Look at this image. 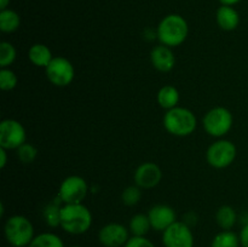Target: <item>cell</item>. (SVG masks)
I'll list each match as a JSON object with an SVG mask.
<instances>
[{"mask_svg": "<svg viewBox=\"0 0 248 247\" xmlns=\"http://www.w3.org/2000/svg\"><path fill=\"white\" fill-rule=\"evenodd\" d=\"M28 58L35 67L46 68L48 63L52 61L53 56L48 46L38 43L31 46L28 51Z\"/></svg>", "mask_w": 248, "mask_h": 247, "instance_id": "obj_16", "label": "cell"}, {"mask_svg": "<svg viewBox=\"0 0 248 247\" xmlns=\"http://www.w3.org/2000/svg\"><path fill=\"white\" fill-rule=\"evenodd\" d=\"M202 124L208 135L216 138H222L228 135L232 128L234 116L228 108L215 107L205 114Z\"/></svg>", "mask_w": 248, "mask_h": 247, "instance_id": "obj_5", "label": "cell"}, {"mask_svg": "<svg viewBox=\"0 0 248 247\" xmlns=\"http://www.w3.org/2000/svg\"><path fill=\"white\" fill-rule=\"evenodd\" d=\"M72 247H82V246H78V245H77V246H72Z\"/></svg>", "mask_w": 248, "mask_h": 247, "instance_id": "obj_34", "label": "cell"}, {"mask_svg": "<svg viewBox=\"0 0 248 247\" xmlns=\"http://www.w3.org/2000/svg\"><path fill=\"white\" fill-rule=\"evenodd\" d=\"M89 194V184L80 176H69L63 179L58 189V199L63 205L82 203Z\"/></svg>", "mask_w": 248, "mask_h": 247, "instance_id": "obj_8", "label": "cell"}, {"mask_svg": "<svg viewBox=\"0 0 248 247\" xmlns=\"http://www.w3.org/2000/svg\"><path fill=\"white\" fill-rule=\"evenodd\" d=\"M162 244L165 247H194V234L186 222H174L162 232Z\"/></svg>", "mask_w": 248, "mask_h": 247, "instance_id": "obj_10", "label": "cell"}, {"mask_svg": "<svg viewBox=\"0 0 248 247\" xmlns=\"http://www.w3.org/2000/svg\"><path fill=\"white\" fill-rule=\"evenodd\" d=\"M142 199V191L138 185H130L124 189L121 200L126 206H136Z\"/></svg>", "mask_w": 248, "mask_h": 247, "instance_id": "obj_27", "label": "cell"}, {"mask_svg": "<svg viewBox=\"0 0 248 247\" xmlns=\"http://www.w3.org/2000/svg\"><path fill=\"white\" fill-rule=\"evenodd\" d=\"M18 84V77L16 73L10 68L0 69V89L2 91H12Z\"/></svg>", "mask_w": 248, "mask_h": 247, "instance_id": "obj_25", "label": "cell"}, {"mask_svg": "<svg viewBox=\"0 0 248 247\" xmlns=\"http://www.w3.org/2000/svg\"><path fill=\"white\" fill-rule=\"evenodd\" d=\"M4 212H5L4 202H0V217H2V216H4Z\"/></svg>", "mask_w": 248, "mask_h": 247, "instance_id": "obj_33", "label": "cell"}, {"mask_svg": "<svg viewBox=\"0 0 248 247\" xmlns=\"http://www.w3.org/2000/svg\"><path fill=\"white\" fill-rule=\"evenodd\" d=\"M164 127L171 135L177 137H186L194 133L198 127L196 116L190 109L176 107L166 111L164 116Z\"/></svg>", "mask_w": 248, "mask_h": 247, "instance_id": "obj_3", "label": "cell"}, {"mask_svg": "<svg viewBox=\"0 0 248 247\" xmlns=\"http://www.w3.org/2000/svg\"><path fill=\"white\" fill-rule=\"evenodd\" d=\"M188 22L183 16L177 14L165 16L156 28V36L160 44L171 48L182 45L188 38Z\"/></svg>", "mask_w": 248, "mask_h": 247, "instance_id": "obj_2", "label": "cell"}, {"mask_svg": "<svg viewBox=\"0 0 248 247\" xmlns=\"http://www.w3.org/2000/svg\"><path fill=\"white\" fill-rule=\"evenodd\" d=\"M61 207L56 202L48 203L43 211V217L46 224L51 228L61 227Z\"/></svg>", "mask_w": 248, "mask_h": 247, "instance_id": "obj_23", "label": "cell"}, {"mask_svg": "<svg viewBox=\"0 0 248 247\" xmlns=\"http://www.w3.org/2000/svg\"><path fill=\"white\" fill-rule=\"evenodd\" d=\"M133 179L140 189H153L161 182L162 171L155 162H143L136 169Z\"/></svg>", "mask_w": 248, "mask_h": 247, "instance_id": "obj_12", "label": "cell"}, {"mask_svg": "<svg viewBox=\"0 0 248 247\" xmlns=\"http://www.w3.org/2000/svg\"><path fill=\"white\" fill-rule=\"evenodd\" d=\"M17 57L16 47L9 41L0 43V68H9Z\"/></svg>", "mask_w": 248, "mask_h": 247, "instance_id": "obj_24", "label": "cell"}, {"mask_svg": "<svg viewBox=\"0 0 248 247\" xmlns=\"http://www.w3.org/2000/svg\"><path fill=\"white\" fill-rule=\"evenodd\" d=\"M10 5V0H0V10H6Z\"/></svg>", "mask_w": 248, "mask_h": 247, "instance_id": "obj_32", "label": "cell"}, {"mask_svg": "<svg viewBox=\"0 0 248 247\" xmlns=\"http://www.w3.org/2000/svg\"><path fill=\"white\" fill-rule=\"evenodd\" d=\"M7 165V150L0 148V169H5Z\"/></svg>", "mask_w": 248, "mask_h": 247, "instance_id": "obj_30", "label": "cell"}, {"mask_svg": "<svg viewBox=\"0 0 248 247\" xmlns=\"http://www.w3.org/2000/svg\"><path fill=\"white\" fill-rule=\"evenodd\" d=\"M38 149L33 144L26 142L17 149V156L22 164L28 165L35 161V159L38 157Z\"/></svg>", "mask_w": 248, "mask_h": 247, "instance_id": "obj_26", "label": "cell"}, {"mask_svg": "<svg viewBox=\"0 0 248 247\" xmlns=\"http://www.w3.org/2000/svg\"><path fill=\"white\" fill-rule=\"evenodd\" d=\"M240 236L232 230H222L212 240L211 247H240Z\"/></svg>", "mask_w": 248, "mask_h": 247, "instance_id": "obj_22", "label": "cell"}, {"mask_svg": "<svg viewBox=\"0 0 248 247\" xmlns=\"http://www.w3.org/2000/svg\"><path fill=\"white\" fill-rule=\"evenodd\" d=\"M128 229H130L132 236H145L152 229L148 215L138 213V215L133 216L130 220V224H128Z\"/></svg>", "mask_w": 248, "mask_h": 247, "instance_id": "obj_20", "label": "cell"}, {"mask_svg": "<svg viewBox=\"0 0 248 247\" xmlns=\"http://www.w3.org/2000/svg\"><path fill=\"white\" fill-rule=\"evenodd\" d=\"M92 225V213L84 203H67L61 207V228L70 235H82Z\"/></svg>", "mask_w": 248, "mask_h": 247, "instance_id": "obj_1", "label": "cell"}, {"mask_svg": "<svg viewBox=\"0 0 248 247\" xmlns=\"http://www.w3.org/2000/svg\"><path fill=\"white\" fill-rule=\"evenodd\" d=\"M216 220L223 230H232V227L236 224L237 215L234 208L229 205L220 206L216 213Z\"/></svg>", "mask_w": 248, "mask_h": 247, "instance_id": "obj_19", "label": "cell"}, {"mask_svg": "<svg viewBox=\"0 0 248 247\" xmlns=\"http://www.w3.org/2000/svg\"><path fill=\"white\" fill-rule=\"evenodd\" d=\"M150 61H152L153 67L161 73L171 72L176 65V56L172 48L161 44L153 47L150 52Z\"/></svg>", "mask_w": 248, "mask_h": 247, "instance_id": "obj_14", "label": "cell"}, {"mask_svg": "<svg viewBox=\"0 0 248 247\" xmlns=\"http://www.w3.org/2000/svg\"><path fill=\"white\" fill-rule=\"evenodd\" d=\"M45 73L48 81L57 87L69 86L75 77L74 65L63 56L53 57L45 68Z\"/></svg>", "mask_w": 248, "mask_h": 247, "instance_id": "obj_7", "label": "cell"}, {"mask_svg": "<svg viewBox=\"0 0 248 247\" xmlns=\"http://www.w3.org/2000/svg\"><path fill=\"white\" fill-rule=\"evenodd\" d=\"M124 247H156L145 236H131Z\"/></svg>", "mask_w": 248, "mask_h": 247, "instance_id": "obj_28", "label": "cell"}, {"mask_svg": "<svg viewBox=\"0 0 248 247\" xmlns=\"http://www.w3.org/2000/svg\"><path fill=\"white\" fill-rule=\"evenodd\" d=\"M241 0H219V2L222 5H229V6H234V5L239 4Z\"/></svg>", "mask_w": 248, "mask_h": 247, "instance_id": "obj_31", "label": "cell"}, {"mask_svg": "<svg viewBox=\"0 0 248 247\" xmlns=\"http://www.w3.org/2000/svg\"><path fill=\"white\" fill-rule=\"evenodd\" d=\"M156 99L162 109L170 110V109L178 107L181 96H179V91L176 87L172 86V85H165L157 92Z\"/></svg>", "mask_w": 248, "mask_h": 247, "instance_id": "obj_17", "label": "cell"}, {"mask_svg": "<svg viewBox=\"0 0 248 247\" xmlns=\"http://www.w3.org/2000/svg\"><path fill=\"white\" fill-rule=\"evenodd\" d=\"M152 229L157 232H165L169 227H171L174 222H177V213L174 208L169 205H155L148 212Z\"/></svg>", "mask_w": 248, "mask_h": 247, "instance_id": "obj_13", "label": "cell"}, {"mask_svg": "<svg viewBox=\"0 0 248 247\" xmlns=\"http://www.w3.org/2000/svg\"><path fill=\"white\" fill-rule=\"evenodd\" d=\"M240 236V242H241L242 247H248V223L244 225V228L241 229L239 234Z\"/></svg>", "mask_w": 248, "mask_h": 247, "instance_id": "obj_29", "label": "cell"}, {"mask_svg": "<svg viewBox=\"0 0 248 247\" xmlns=\"http://www.w3.org/2000/svg\"><path fill=\"white\" fill-rule=\"evenodd\" d=\"M28 247H64V242L55 232H41L34 236Z\"/></svg>", "mask_w": 248, "mask_h": 247, "instance_id": "obj_21", "label": "cell"}, {"mask_svg": "<svg viewBox=\"0 0 248 247\" xmlns=\"http://www.w3.org/2000/svg\"><path fill=\"white\" fill-rule=\"evenodd\" d=\"M216 19L220 29L225 31H232L239 27L240 24V15L234 6L229 5H222L217 10Z\"/></svg>", "mask_w": 248, "mask_h": 247, "instance_id": "obj_15", "label": "cell"}, {"mask_svg": "<svg viewBox=\"0 0 248 247\" xmlns=\"http://www.w3.org/2000/svg\"><path fill=\"white\" fill-rule=\"evenodd\" d=\"M237 148L232 140L218 139L208 147L206 152V160L213 169L222 170L229 167L235 161Z\"/></svg>", "mask_w": 248, "mask_h": 247, "instance_id": "obj_6", "label": "cell"}, {"mask_svg": "<svg viewBox=\"0 0 248 247\" xmlns=\"http://www.w3.org/2000/svg\"><path fill=\"white\" fill-rule=\"evenodd\" d=\"M4 234L12 247H28L35 236L31 222L21 215L11 216L5 222Z\"/></svg>", "mask_w": 248, "mask_h": 247, "instance_id": "obj_4", "label": "cell"}, {"mask_svg": "<svg viewBox=\"0 0 248 247\" xmlns=\"http://www.w3.org/2000/svg\"><path fill=\"white\" fill-rule=\"evenodd\" d=\"M21 26V17L11 9L0 11V31L2 33H14Z\"/></svg>", "mask_w": 248, "mask_h": 247, "instance_id": "obj_18", "label": "cell"}, {"mask_svg": "<svg viewBox=\"0 0 248 247\" xmlns=\"http://www.w3.org/2000/svg\"><path fill=\"white\" fill-rule=\"evenodd\" d=\"M27 142L24 126L15 119H5L0 123V148L17 150Z\"/></svg>", "mask_w": 248, "mask_h": 247, "instance_id": "obj_9", "label": "cell"}, {"mask_svg": "<svg viewBox=\"0 0 248 247\" xmlns=\"http://www.w3.org/2000/svg\"><path fill=\"white\" fill-rule=\"evenodd\" d=\"M130 239V229L120 223H108L98 232V240L104 247H124Z\"/></svg>", "mask_w": 248, "mask_h": 247, "instance_id": "obj_11", "label": "cell"}]
</instances>
